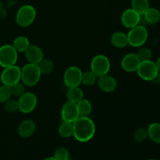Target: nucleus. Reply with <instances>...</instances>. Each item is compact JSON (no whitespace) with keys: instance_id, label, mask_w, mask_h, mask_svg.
<instances>
[{"instance_id":"1","label":"nucleus","mask_w":160,"mask_h":160,"mask_svg":"<svg viewBox=\"0 0 160 160\" xmlns=\"http://www.w3.org/2000/svg\"><path fill=\"white\" fill-rule=\"evenodd\" d=\"M95 124L88 117H79L73 123V136L78 142H88L95 136Z\"/></svg>"},{"instance_id":"2","label":"nucleus","mask_w":160,"mask_h":160,"mask_svg":"<svg viewBox=\"0 0 160 160\" xmlns=\"http://www.w3.org/2000/svg\"><path fill=\"white\" fill-rule=\"evenodd\" d=\"M42 75L37 64L28 62L21 68V81L25 86H35L40 81Z\"/></svg>"},{"instance_id":"3","label":"nucleus","mask_w":160,"mask_h":160,"mask_svg":"<svg viewBox=\"0 0 160 160\" xmlns=\"http://www.w3.org/2000/svg\"><path fill=\"white\" fill-rule=\"evenodd\" d=\"M37 11L31 5H23L19 8L16 14V23L21 28H28L36 19Z\"/></svg>"},{"instance_id":"4","label":"nucleus","mask_w":160,"mask_h":160,"mask_svg":"<svg viewBox=\"0 0 160 160\" xmlns=\"http://www.w3.org/2000/svg\"><path fill=\"white\" fill-rule=\"evenodd\" d=\"M127 35H128V45L134 48H140L143 46L148 40V32L145 26L138 24V26L130 29Z\"/></svg>"},{"instance_id":"5","label":"nucleus","mask_w":160,"mask_h":160,"mask_svg":"<svg viewBox=\"0 0 160 160\" xmlns=\"http://www.w3.org/2000/svg\"><path fill=\"white\" fill-rule=\"evenodd\" d=\"M91 70L98 78L108 74L111 68V63L109 58L102 54L94 56L91 61Z\"/></svg>"},{"instance_id":"6","label":"nucleus","mask_w":160,"mask_h":160,"mask_svg":"<svg viewBox=\"0 0 160 160\" xmlns=\"http://www.w3.org/2000/svg\"><path fill=\"white\" fill-rule=\"evenodd\" d=\"M136 72L141 79L145 81H153L156 80L159 70L156 62L150 59L141 62Z\"/></svg>"},{"instance_id":"7","label":"nucleus","mask_w":160,"mask_h":160,"mask_svg":"<svg viewBox=\"0 0 160 160\" xmlns=\"http://www.w3.org/2000/svg\"><path fill=\"white\" fill-rule=\"evenodd\" d=\"M2 84L11 87L21 81V68L17 65L5 67L0 75Z\"/></svg>"},{"instance_id":"8","label":"nucleus","mask_w":160,"mask_h":160,"mask_svg":"<svg viewBox=\"0 0 160 160\" xmlns=\"http://www.w3.org/2000/svg\"><path fill=\"white\" fill-rule=\"evenodd\" d=\"M18 59V52L12 45L6 44L0 47V66L2 68L16 65Z\"/></svg>"},{"instance_id":"9","label":"nucleus","mask_w":160,"mask_h":160,"mask_svg":"<svg viewBox=\"0 0 160 160\" xmlns=\"http://www.w3.org/2000/svg\"><path fill=\"white\" fill-rule=\"evenodd\" d=\"M82 70L76 66H71L65 70L63 74V81L67 88L78 87L81 84Z\"/></svg>"},{"instance_id":"10","label":"nucleus","mask_w":160,"mask_h":160,"mask_svg":"<svg viewBox=\"0 0 160 160\" xmlns=\"http://www.w3.org/2000/svg\"><path fill=\"white\" fill-rule=\"evenodd\" d=\"M19 111L22 113L28 114L34 110L38 104V98L33 92H25L18 98Z\"/></svg>"},{"instance_id":"11","label":"nucleus","mask_w":160,"mask_h":160,"mask_svg":"<svg viewBox=\"0 0 160 160\" xmlns=\"http://www.w3.org/2000/svg\"><path fill=\"white\" fill-rule=\"evenodd\" d=\"M120 20L123 26H124L126 28L131 29L140 24L142 16L132 8H129L123 11L120 17Z\"/></svg>"},{"instance_id":"12","label":"nucleus","mask_w":160,"mask_h":160,"mask_svg":"<svg viewBox=\"0 0 160 160\" xmlns=\"http://www.w3.org/2000/svg\"><path fill=\"white\" fill-rule=\"evenodd\" d=\"M79 117L77 103L67 101L62 105V109H61L62 121L73 123Z\"/></svg>"},{"instance_id":"13","label":"nucleus","mask_w":160,"mask_h":160,"mask_svg":"<svg viewBox=\"0 0 160 160\" xmlns=\"http://www.w3.org/2000/svg\"><path fill=\"white\" fill-rule=\"evenodd\" d=\"M141 63L140 59L138 57L136 53H128L125 55L121 60V67L123 70L129 73L137 71Z\"/></svg>"},{"instance_id":"14","label":"nucleus","mask_w":160,"mask_h":160,"mask_svg":"<svg viewBox=\"0 0 160 160\" xmlns=\"http://www.w3.org/2000/svg\"><path fill=\"white\" fill-rule=\"evenodd\" d=\"M97 84H98V88L102 92H107V93L114 92L117 88V80L114 77L109 74H106L104 76L98 78Z\"/></svg>"},{"instance_id":"15","label":"nucleus","mask_w":160,"mask_h":160,"mask_svg":"<svg viewBox=\"0 0 160 160\" xmlns=\"http://www.w3.org/2000/svg\"><path fill=\"white\" fill-rule=\"evenodd\" d=\"M27 60L29 63L38 64L44 59V53L42 48L36 45H30L24 52Z\"/></svg>"},{"instance_id":"16","label":"nucleus","mask_w":160,"mask_h":160,"mask_svg":"<svg viewBox=\"0 0 160 160\" xmlns=\"http://www.w3.org/2000/svg\"><path fill=\"white\" fill-rule=\"evenodd\" d=\"M36 131L35 122L31 119L23 120L20 123L17 129V132L20 137L23 138H28L32 136Z\"/></svg>"},{"instance_id":"17","label":"nucleus","mask_w":160,"mask_h":160,"mask_svg":"<svg viewBox=\"0 0 160 160\" xmlns=\"http://www.w3.org/2000/svg\"><path fill=\"white\" fill-rule=\"evenodd\" d=\"M111 44L117 48H123L128 45V35L121 31L114 32L111 35Z\"/></svg>"},{"instance_id":"18","label":"nucleus","mask_w":160,"mask_h":160,"mask_svg":"<svg viewBox=\"0 0 160 160\" xmlns=\"http://www.w3.org/2000/svg\"><path fill=\"white\" fill-rule=\"evenodd\" d=\"M66 96L67 98V101L77 103L81 101L82 98H84V92L79 86L78 87L68 88Z\"/></svg>"},{"instance_id":"19","label":"nucleus","mask_w":160,"mask_h":160,"mask_svg":"<svg viewBox=\"0 0 160 160\" xmlns=\"http://www.w3.org/2000/svg\"><path fill=\"white\" fill-rule=\"evenodd\" d=\"M148 138L156 144H160V123H152L147 128Z\"/></svg>"},{"instance_id":"20","label":"nucleus","mask_w":160,"mask_h":160,"mask_svg":"<svg viewBox=\"0 0 160 160\" xmlns=\"http://www.w3.org/2000/svg\"><path fill=\"white\" fill-rule=\"evenodd\" d=\"M78 113L80 117H88L92 111V105L88 99L82 98L77 102Z\"/></svg>"},{"instance_id":"21","label":"nucleus","mask_w":160,"mask_h":160,"mask_svg":"<svg viewBox=\"0 0 160 160\" xmlns=\"http://www.w3.org/2000/svg\"><path fill=\"white\" fill-rule=\"evenodd\" d=\"M30 40L25 36L17 37L12 42V45L17 52H24L30 46Z\"/></svg>"},{"instance_id":"22","label":"nucleus","mask_w":160,"mask_h":160,"mask_svg":"<svg viewBox=\"0 0 160 160\" xmlns=\"http://www.w3.org/2000/svg\"><path fill=\"white\" fill-rule=\"evenodd\" d=\"M142 16L144 17L145 21L151 24L157 23L160 20V11L154 7H149V9Z\"/></svg>"},{"instance_id":"23","label":"nucleus","mask_w":160,"mask_h":160,"mask_svg":"<svg viewBox=\"0 0 160 160\" xmlns=\"http://www.w3.org/2000/svg\"><path fill=\"white\" fill-rule=\"evenodd\" d=\"M149 7L150 4L148 0H131V8L141 16L144 15Z\"/></svg>"},{"instance_id":"24","label":"nucleus","mask_w":160,"mask_h":160,"mask_svg":"<svg viewBox=\"0 0 160 160\" xmlns=\"http://www.w3.org/2000/svg\"><path fill=\"white\" fill-rule=\"evenodd\" d=\"M59 136L63 138H70L73 136V123L62 121L58 128Z\"/></svg>"},{"instance_id":"25","label":"nucleus","mask_w":160,"mask_h":160,"mask_svg":"<svg viewBox=\"0 0 160 160\" xmlns=\"http://www.w3.org/2000/svg\"><path fill=\"white\" fill-rule=\"evenodd\" d=\"M37 65L42 74H48L52 71L54 68V63L51 59H43Z\"/></svg>"},{"instance_id":"26","label":"nucleus","mask_w":160,"mask_h":160,"mask_svg":"<svg viewBox=\"0 0 160 160\" xmlns=\"http://www.w3.org/2000/svg\"><path fill=\"white\" fill-rule=\"evenodd\" d=\"M97 80H98V77L90 70L82 73L81 84L86 86H92L97 82Z\"/></svg>"},{"instance_id":"27","label":"nucleus","mask_w":160,"mask_h":160,"mask_svg":"<svg viewBox=\"0 0 160 160\" xmlns=\"http://www.w3.org/2000/svg\"><path fill=\"white\" fill-rule=\"evenodd\" d=\"M133 138L134 142H143L144 141L148 138V131L147 128H139L138 129L136 130L133 134Z\"/></svg>"},{"instance_id":"28","label":"nucleus","mask_w":160,"mask_h":160,"mask_svg":"<svg viewBox=\"0 0 160 160\" xmlns=\"http://www.w3.org/2000/svg\"><path fill=\"white\" fill-rule=\"evenodd\" d=\"M136 54L141 62L150 60L152 57V52L149 48H147V47H140V49L138 51Z\"/></svg>"},{"instance_id":"29","label":"nucleus","mask_w":160,"mask_h":160,"mask_svg":"<svg viewBox=\"0 0 160 160\" xmlns=\"http://www.w3.org/2000/svg\"><path fill=\"white\" fill-rule=\"evenodd\" d=\"M4 109L9 113H14L19 111L18 100L14 98H9V100L4 102Z\"/></svg>"},{"instance_id":"30","label":"nucleus","mask_w":160,"mask_h":160,"mask_svg":"<svg viewBox=\"0 0 160 160\" xmlns=\"http://www.w3.org/2000/svg\"><path fill=\"white\" fill-rule=\"evenodd\" d=\"M12 96L10 87L4 84L0 86V103L6 102L7 100L12 98Z\"/></svg>"},{"instance_id":"31","label":"nucleus","mask_w":160,"mask_h":160,"mask_svg":"<svg viewBox=\"0 0 160 160\" xmlns=\"http://www.w3.org/2000/svg\"><path fill=\"white\" fill-rule=\"evenodd\" d=\"M10 89H11V92H12V96L17 97V98H20V96H22V95L26 92V91H25L24 84H23V83H20V82H18L17 83V84L11 86Z\"/></svg>"},{"instance_id":"32","label":"nucleus","mask_w":160,"mask_h":160,"mask_svg":"<svg viewBox=\"0 0 160 160\" xmlns=\"http://www.w3.org/2000/svg\"><path fill=\"white\" fill-rule=\"evenodd\" d=\"M54 158L56 160H67L70 159V153L66 148L59 147L55 151Z\"/></svg>"},{"instance_id":"33","label":"nucleus","mask_w":160,"mask_h":160,"mask_svg":"<svg viewBox=\"0 0 160 160\" xmlns=\"http://www.w3.org/2000/svg\"><path fill=\"white\" fill-rule=\"evenodd\" d=\"M155 81H156V82H157L158 84H159L160 85V71L159 72V73H158L157 77H156V80H155Z\"/></svg>"},{"instance_id":"34","label":"nucleus","mask_w":160,"mask_h":160,"mask_svg":"<svg viewBox=\"0 0 160 160\" xmlns=\"http://www.w3.org/2000/svg\"><path fill=\"white\" fill-rule=\"evenodd\" d=\"M156 65H157L158 69H159V70L160 71V56L157 59V60H156Z\"/></svg>"},{"instance_id":"35","label":"nucleus","mask_w":160,"mask_h":160,"mask_svg":"<svg viewBox=\"0 0 160 160\" xmlns=\"http://www.w3.org/2000/svg\"><path fill=\"white\" fill-rule=\"evenodd\" d=\"M43 160H56V159H55L54 156H51V157H47V158H45V159H43Z\"/></svg>"},{"instance_id":"36","label":"nucleus","mask_w":160,"mask_h":160,"mask_svg":"<svg viewBox=\"0 0 160 160\" xmlns=\"http://www.w3.org/2000/svg\"><path fill=\"white\" fill-rule=\"evenodd\" d=\"M2 8V3L1 2H0V9H1Z\"/></svg>"},{"instance_id":"37","label":"nucleus","mask_w":160,"mask_h":160,"mask_svg":"<svg viewBox=\"0 0 160 160\" xmlns=\"http://www.w3.org/2000/svg\"><path fill=\"white\" fill-rule=\"evenodd\" d=\"M148 160H158V159H148Z\"/></svg>"},{"instance_id":"38","label":"nucleus","mask_w":160,"mask_h":160,"mask_svg":"<svg viewBox=\"0 0 160 160\" xmlns=\"http://www.w3.org/2000/svg\"><path fill=\"white\" fill-rule=\"evenodd\" d=\"M67 160H71V159H68Z\"/></svg>"}]
</instances>
